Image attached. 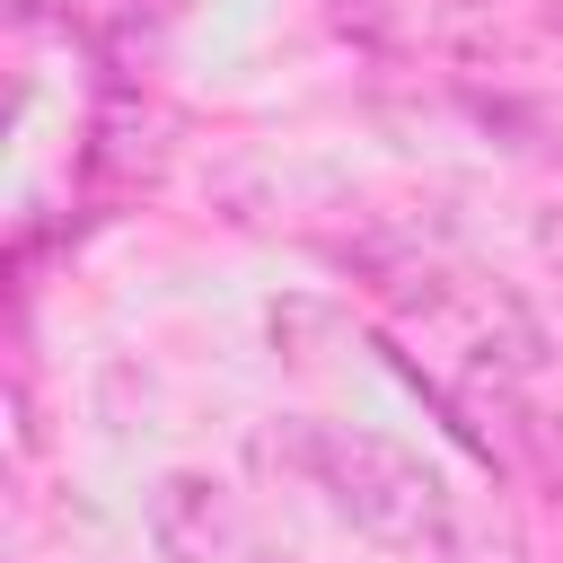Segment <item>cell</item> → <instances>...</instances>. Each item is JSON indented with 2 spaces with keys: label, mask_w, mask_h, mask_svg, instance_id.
<instances>
[{
  "label": "cell",
  "mask_w": 563,
  "mask_h": 563,
  "mask_svg": "<svg viewBox=\"0 0 563 563\" xmlns=\"http://www.w3.org/2000/svg\"><path fill=\"white\" fill-rule=\"evenodd\" d=\"M290 457L325 493V510L343 528H361L369 545L440 554L449 528H457V493L440 484V466L422 449L387 440V431H361V422H290Z\"/></svg>",
  "instance_id": "obj_1"
},
{
  "label": "cell",
  "mask_w": 563,
  "mask_h": 563,
  "mask_svg": "<svg viewBox=\"0 0 563 563\" xmlns=\"http://www.w3.org/2000/svg\"><path fill=\"white\" fill-rule=\"evenodd\" d=\"M387 308L405 317V334H422L440 361H457L475 387H510L545 361V325L528 317V299L475 264H396L387 273Z\"/></svg>",
  "instance_id": "obj_2"
},
{
  "label": "cell",
  "mask_w": 563,
  "mask_h": 563,
  "mask_svg": "<svg viewBox=\"0 0 563 563\" xmlns=\"http://www.w3.org/2000/svg\"><path fill=\"white\" fill-rule=\"evenodd\" d=\"M141 519H150L158 563H238L246 554V510H238V493L220 475H194V466L158 475Z\"/></svg>",
  "instance_id": "obj_3"
},
{
  "label": "cell",
  "mask_w": 563,
  "mask_h": 563,
  "mask_svg": "<svg viewBox=\"0 0 563 563\" xmlns=\"http://www.w3.org/2000/svg\"><path fill=\"white\" fill-rule=\"evenodd\" d=\"M501 440H510V457H528L537 484L563 501V413H537V405L501 396Z\"/></svg>",
  "instance_id": "obj_4"
},
{
  "label": "cell",
  "mask_w": 563,
  "mask_h": 563,
  "mask_svg": "<svg viewBox=\"0 0 563 563\" xmlns=\"http://www.w3.org/2000/svg\"><path fill=\"white\" fill-rule=\"evenodd\" d=\"M431 563H545V554H537L519 528H501V519H457Z\"/></svg>",
  "instance_id": "obj_5"
},
{
  "label": "cell",
  "mask_w": 563,
  "mask_h": 563,
  "mask_svg": "<svg viewBox=\"0 0 563 563\" xmlns=\"http://www.w3.org/2000/svg\"><path fill=\"white\" fill-rule=\"evenodd\" d=\"M554 44H563V18H554Z\"/></svg>",
  "instance_id": "obj_6"
},
{
  "label": "cell",
  "mask_w": 563,
  "mask_h": 563,
  "mask_svg": "<svg viewBox=\"0 0 563 563\" xmlns=\"http://www.w3.org/2000/svg\"><path fill=\"white\" fill-rule=\"evenodd\" d=\"M273 563H282V554H273Z\"/></svg>",
  "instance_id": "obj_7"
}]
</instances>
